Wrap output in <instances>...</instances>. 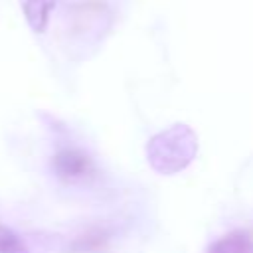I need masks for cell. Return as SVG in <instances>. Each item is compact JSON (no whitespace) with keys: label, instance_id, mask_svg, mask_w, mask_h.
Returning <instances> with one entry per match:
<instances>
[{"label":"cell","instance_id":"5b68a950","mask_svg":"<svg viewBox=\"0 0 253 253\" xmlns=\"http://www.w3.org/2000/svg\"><path fill=\"white\" fill-rule=\"evenodd\" d=\"M0 253H30L18 233L0 223Z\"/></svg>","mask_w":253,"mask_h":253},{"label":"cell","instance_id":"3957f363","mask_svg":"<svg viewBox=\"0 0 253 253\" xmlns=\"http://www.w3.org/2000/svg\"><path fill=\"white\" fill-rule=\"evenodd\" d=\"M53 0H22V12L26 16V22L36 34L45 32Z\"/></svg>","mask_w":253,"mask_h":253},{"label":"cell","instance_id":"277c9868","mask_svg":"<svg viewBox=\"0 0 253 253\" xmlns=\"http://www.w3.org/2000/svg\"><path fill=\"white\" fill-rule=\"evenodd\" d=\"M208 253H253V239L243 231H231L217 239Z\"/></svg>","mask_w":253,"mask_h":253},{"label":"cell","instance_id":"7a4b0ae2","mask_svg":"<svg viewBox=\"0 0 253 253\" xmlns=\"http://www.w3.org/2000/svg\"><path fill=\"white\" fill-rule=\"evenodd\" d=\"M51 166H53V172L57 174V178H61L65 182L85 180L95 170L91 156L75 146H65V148L57 150L51 158Z\"/></svg>","mask_w":253,"mask_h":253},{"label":"cell","instance_id":"6da1fadb","mask_svg":"<svg viewBox=\"0 0 253 253\" xmlns=\"http://www.w3.org/2000/svg\"><path fill=\"white\" fill-rule=\"evenodd\" d=\"M198 152V136L192 126L176 123L154 134L146 144V158L154 172L170 176L184 170Z\"/></svg>","mask_w":253,"mask_h":253}]
</instances>
